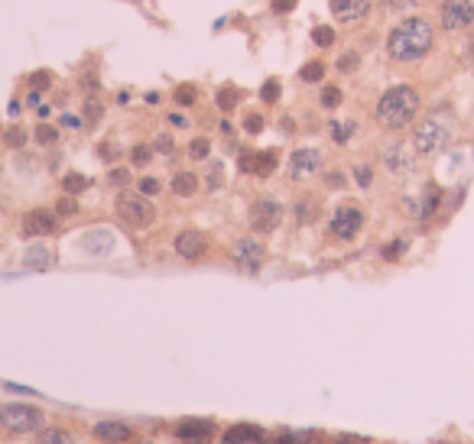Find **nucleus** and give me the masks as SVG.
<instances>
[{
  "label": "nucleus",
  "instance_id": "nucleus-1",
  "mask_svg": "<svg viewBox=\"0 0 474 444\" xmlns=\"http://www.w3.org/2000/svg\"><path fill=\"white\" fill-rule=\"evenodd\" d=\"M435 46V26L426 17H403L387 32V52L393 62H419Z\"/></svg>",
  "mask_w": 474,
  "mask_h": 444
},
{
  "label": "nucleus",
  "instance_id": "nucleus-2",
  "mask_svg": "<svg viewBox=\"0 0 474 444\" xmlns=\"http://www.w3.org/2000/svg\"><path fill=\"white\" fill-rule=\"evenodd\" d=\"M419 114V95L413 85H393L387 88L377 101V120L383 130H406Z\"/></svg>",
  "mask_w": 474,
  "mask_h": 444
},
{
  "label": "nucleus",
  "instance_id": "nucleus-3",
  "mask_svg": "<svg viewBox=\"0 0 474 444\" xmlns=\"http://www.w3.org/2000/svg\"><path fill=\"white\" fill-rule=\"evenodd\" d=\"M452 139H455L452 117L435 110V114H429L426 120H419V127L413 133V149H416L419 156H435V153H442Z\"/></svg>",
  "mask_w": 474,
  "mask_h": 444
},
{
  "label": "nucleus",
  "instance_id": "nucleus-4",
  "mask_svg": "<svg viewBox=\"0 0 474 444\" xmlns=\"http://www.w3.org/2000/svg\"><path fill=\"white\" fill-rule=\"evenodd\" d=\"M117 214L120 221L130 224V227H137V231H146L153 221H156V208H153V201L140 191H120L117 195Z\"/></svg>",
  "mask_w": 474,
  "mask_h": 444
},
{
  "label": "nucleus",
  "instance_id": "nucleus-5",
  "mask_svg": "<svg viewBox=\"0 0 474 444\" xmlns=\"http://www.w3.org/2000/svg\"><path fill=\"white\" fill-rule=\"evenodd\" d=\"M0 425L7 428V432H39L43 428V412L36 409V405H20V402H10V405H3L0 409Z\"/></svg>",
  "mask_w": 474,
  "mask_h": 444
},
{
  "label": "nucleus",
  "instance_id": "nucleus-6",
  "mask_svg": "<svg viewBox=\"0 0 474 444\" xmlns=\"http://www.w3.org/2000/svg\"><path fill=\"white\" fill-rule=\"evenodd\" d=\"M439 23L445 32H462L474 23V0H442L439 3Z\"/></svg>",
  "mask_w": 474,
  "mask_h": 444
},
{
  "label": "nucleus",
  "instance_id": "nucleus-7",
  "mask_svg": "<svg viewBox=\"0 0 474 444\" xmlns=\"http://www.w3.org/2000/svg\"><path fill=\"white\" fill-rule=\"evenodd\" d=\"M416 149L406 146V143H390V146H383V166H387L390 175H397V179H406V175H413V169H416Z\"/></svg>",
  "mask_w": 474,
  "mask_h": 444
},
{
  "label": "nucleus",
  "instance_id": "nucleus-8",
  "mask_svg": "<svg viewBox=\"0 0 474 444\" xmlns=\"http://www.w3.org/2000/svg\"><path fill=\"white\" fill-rule=\"evenodd\" d=\"M283 221V208L276 204L273 198H257L254 201V208H250V227L260 233H269L276 231Z\"/></svg>",
  "mask_w": 474,
  "mask_h": 444
},
{
  "label": "nucleus",
  "instance_id": "nucleus-9",
  "mask_svg": "<svg viewBox=\"0 0 474 444\" xmlns=\"http://www.w3.org/2000/svg\"><path fill=\"white\" fill-rule=\"evenodd\" d=\"M361 227H364V211L354 208V204H341V208L332 214V233L334 237H341V240L357 237Z\"/></svg>",
  "mask_w": 474,
  "mask_h": 444
},
{
  "label": "nucleus",
  "instance_id": "nucleus-10",
  "mask_svg": "<svg viewBox=\"0 0 474 444\" xmlns=\"http://www.w3.org/2000/svg\"><path fill=\"white\" fill-rule=\"evenodd\" d=\"M59 231V214L46 211V208H36L23 218V233L26 237H49V233Z\"/></svg>",
  "mask_w": 474,
  "mask_h": 444
},
{
  "label": "nucleus",
  "instance_id": "nucleus-11",
  "mask_svg": "<svg viewBox=\"0 0 474 444\" xmlns=\"http://www.w3.org/2000/svg\"><path fill=\"white\" fill-rule=\"evenodd\" d=\"M173 247H176V253L185 256V260H198V256L208 253V237L202 231H182L173 240Z\"/></svg>",
  "mask_w": 474,
  "mask_h": 444
},
{
  "label": "nucleus",
  "instance_id": "nucleus-12",
  "mask_svg": "<svg viewBox=\"0 0 474 444\" xmlns=\"http://www.w3.org/2000/svg\"><path fill=\"white\" fill-rule=\"evenodd\" d=\"M322 166V153L319 149H296L290 156V172L292 179H309V175H315V169Z\"/></svg>",
  "mask_w": 474,
  "mask_h": 444
},
{
  "label": "nucleus",
  "instance_id": "nucleus-13",
  "mask_svg": "<svg viewBox=\"0 0 474 444\" xmlns=\"http://www.w3.org/2000/svg\"><path fill=\"white\" fill-rule=\"evenodd\" d=\"M332 3V13L341 23H357L370 10V0H328Z\"/></svg>",
  "mask_w": 474,
  "mask_h": 444
},
{
  "label": "nucleus",
  "instance_id": "nucleus-14",
  "mask_svg": "<svg viewBox=\"0 0 474 444\" xmlns=\"http://www.w3.org/2000/svg\"><path fill=\"white\" fill-rule=\"evenodd\" d=\"M234 260H237V263H244L247 269H257L260 260H263V247H260L257 240L244 237V240H237V244H234Z\"/></svg>",
  "mask_w": 474,
  "mask_h": 444
},
{
  "label": "nucleus",
  "instance_id": "nucleus-15",
  "mask_svg": "<svg viewBox=\"0 0 474 444\" xmlns=\"http://www.w3.org/2000/svg\"><path fill=\"white\" fill-rule=\"evenodd\" d=\"M111 247H114V233L111 231H91L82 237V250L91 256H101V253H111Z\"/></svg>",
  "mask_w": 474,
  "mask_h": 444
},
{
  "label": "nucleus",
  "instance_id": "nucleus-16",
  "mask_svg": "<svg viewBox=\"0 0 474 444\" xmlns=\"http://www.w3.org/2000/svg\"><path fill=\"white\" fill-rule=\"evenodd\" d=\"M221 444H263V432L257 425H234L231 432H225Z\"/></svg>",
  "mask_w": 474,
  "mask_h": 444
},
{
  "label": "nucleus",
  "instance_id": "nucleus-17",
  "mask_svg": "<svg viewBox=\"0 0 474 444\" xmlns=\"http://www.w3.org/2000/svg\"><path fill=\"white\" fill-rule=\"evenodd\" d=\"M95 434L101 441H130V438H133V428L124 422H97Z\"/></svg>",
  "mask_w": 474,
  "mask_h": 444
},
{
  "label": "nucleus",
  "instance_id": "nucleus-18",
  "mask_svg": "<svg viewBox=\"0 0 474 444\" xmlns=\"http://www.w3.org/2000/svg\"><path fill=\"white\" fill-rule=\"evenodd\" d=\"M211 432H215V425L208 418H185V422L176 425L179 438H211Z\"/></svg>",
  "mask_w": 474,
  "mask_h": 444
},
{
  "label": "nucleus",
  "instance_id": "nucleus-19",
  "mask_svg": "<svg viewBox=\"0 0 474 444\" xmlns=\"http://www.w3.org/2000/svg\"><path fill=\"white\" fill-rule=\"evenodd\" d=\"M23 263L30 266V269H49V266H55V253L43 244H32L26 250V256H23Z\"/></svg>",
  "mask_w": 474,
  "mask_h": 444
},
{
  "label": "nucleus",
  "instance_id": "nucleus-20",
  "mask_svg": "<svg viewBox=\"0 0 474 444\" xmlns=\"http://www.w3.org/2000/svg\"><path fill=\"white\" fill-rule=\"evenodd\" d=\"M173 191L179 198H192L195 191H198V175L195 172H176L173 175Z\"/></svg>",
  "mask_w": 474,
  "mask_h": 444
},
{
  "label": "nucleus",
  "instance_id": "nucleus-21",
  "mask_svg": "<svg viewBox=\"0 0 474 444\" xmlns=\"http://www.w3.org/2000/svg\"><path fill=\"white\" fill-rule=\"evenodd\" d=\"M276 166H280V156H276V149H267V153H257L254 156V175H273L276 172Z\"/></svg>",
  "mask_w": 474,
  "mask_h": 444
},
{
  "label": "nucleus",
  "instance_id": "nucleus-22",
  "mask_svg": "<svg viewBox=\"0 0 474 444\" xmlns=\"http://www.w3.org/2000/svg\"><path fill=\"white\" fill-rule=\"evenodd\" d=\"M422 204H419V218H432L435 214V208H439V201H442V191H439V185H426V191H422Z\"/></svg>",
  "mask_w": 474,
  "mask_h": 444
},
{
  "label": "nucleus",
  "instance_id": "nucleus-23",
  "mask_svg": "<svg viewBox=\"0 0 474 444\" xmlns=\"http://www.w3.org/2000/svg\"><path fill=\"white\" fill-rule=\"evenodd\" d=\"M237 101H240V88H234V85L218 88V107H221V110H234Z\"/></svg>",
  "mask_w": 474,
  "mask_h": 444
},
{
  "label": "nucleus",
  "instance_id": "nucleus-24",
  "mask_svg": "<svg viewBox=\"0 0 474 444\" xmlns=\"http://www.w3.org/2000/svg\"><path fill=\"white\" fill-rule=\"evenodd\" d=\"M173 101L179 107H192L195 101H198V88H195V85H176Z\"/></svg>",
  "mask_w": 474,
  "mask_h": 444
},
{
  "label": "nucleus",
  "instance_id": "nucleus-25",
  "mask_svg": "<svg viewBox=\"0 0 474 444\" xmlns=\"http://www.w3.org/2000/svg\"><path fill=\"white\" fill-rule=\"evenodd\" d=\"M32 139H36L39 146H53V143H59V130H55L53 124H39V127L32 130Z\"/></svg>",
  "mask_w": 474,
  "mask_h": 444
},
{
  "label": "nucleus",
  "instance_id": "nucleus-26",
  "mask_svg": "<svg viewBox=\"0 0 474 444\" xmlns=\"http://www.w3.org/2000/svg\"><path fill=\"white\" fill-rule=\"evenodd\" d=\"M62 189H65V195H82V191L88 189V179L85 175H78V172H68L62 179Z\"/></svg>",
  "mask_w": 474,
  "mask_h": 444
},
{
  "label": "nucleus",
  "instance_id": "nucleus-27",
  "mask_svg": "<svg viewBox=\"0 0 474 444\" xmlns=\"http://www.w3.org/2000/svg\"><path fill=\"white\" fill-rule=\"evenodd\" d=\"M299 78H302V81H309V85H312V81H322V78H325V65L322 62H305L299 68Z\"/></svg>",
  "mask_w": 474,
  "mask_h": 444
},
{
  "label": "nucleus",
  "instance_id": "nucleus-28",
  "mask_svg": "<svg viewBox=\"0 0 474 444\" xmlns=\"http://www.w3.org/2000/svg\"><path fill=\"white\" fill-rule=\"evenodd\" d=\"M280 78H267V81H263V85H260V97H263V101H267V104H276V101H280Z\"/></svg>",
  "mask_w": 474,
  "mask_h": 444
},
{
  "label": "nucleus",
  "instance_id": "nucleus-29",
  "mask_svg": "<svg viewBox=\"0 0 474 444\" xmlns=\"http://www.w3.org/2000/svg\"><path fill=\"white\" fill-rule=\"evenodd\" d=\"M357 68H361V55H357L354 49H348V52L338 55V72L351 75V72H357Z\"/></svg>",
  "mask_w": 474,
  "mask_h": 444
},
{
  "label": "nucleus",
  "instance_id": "nucleus-30",
  "mask_svg": "<svg viewBox=\"0 0 474 444\" xmlns=\"http://www.w3.org/2000/svg\"><path fill=\"white\" fill-rule=\"evenodd\" d=\"M296 214H299L302 224H309V221H315V218H319V204H315L312 198H302L299 208H296Z\"/></svg>",
  "mask_w": 474,
  "mask_h": 444
},
{
  "label": "nucleus",
  "instance_id": "nucleus-31",
  "mask_svg": "<svg viewBox=\"0 0 474 444\" xmlns=\"http://www.w3.org/2000/svg\"><path fill=\"white\" fill-rule=\"evenodd\" d=\"M312 43L322 46V49L334 46V30H332V26H315V30H312Z\"/></svg>",
  "mask_w": 474,
  "mask_h": 444
},
{
  "label": "nucleus",
  "instance_id": "nucleus-32",
  "mask_svg": "<svg viewBox=\"0 0 474 444\" xmlns=\"http://www.w3.org/2000/svg\"><path fill=\"white\" fill-rule=\"evenodd\" d=\"M341 97H345V95H341V88H338V85H325L322 88V107H328V110L341 104Z\"/></svg>",
  "mask_w": 474,
  "mask_h": 444
},
{
  "label": "nucleus",
  "instance_id": "nucleus-33",
  "mask_svg": "<svg viewBox=\"0 0 474 444\" xmlns=\"http://www.w3.org/2000/svg\"><path fill=\"white\" fill-rule=\"evenodd\" d=\"M351 133H354V124H351V120H345V124H338V120H334V124H332V139H334V143H348V139H351Z\"/></svg>",
  "mask_w": 474,
  "mask_h": 444
},
{
  "label": "nucleus",
  "instance_id": "nucleus-34",
  "mask_svg": "<svg viewBox=\"0 0 474 444\" xmlns=\"http://www.w3.org/2000/svg\"><path fill=\"white\" fill-rule=\"evenodd\" d=\"M208 153H211V143H208L205 137H195L192 143H189V156L192 159H208Z\"/></svg>",
  "mask_w": 474,
  "mask_h": 444
},
{
  "label": "nucleus",
  "instance_id": "nucleus-35",
  "mask_svg": "<svg viewBox=\"0 0 474 444\" xmlns=\"http://www.w3.org/2000/svg\"><path fill=\"white\" fill-rule=\"evenodd\" d=\"M150 159H153V149L143 146V143L130 149V162H133V166H150Z\"/></svg>",
  "mask_w": 474,
  "mask_h": 444
},
{
  "label": "nucleus",
  "instance_id": "nucleus-36",
  "mask_svg": "<svg viewBox=\"0 0 474 444\" xmlns=\"http://www.w3.org/2000/svg\"><path fill=\"white\" fill-rule=\"evenodd\" d=\"M3 139H7V146L20 149V146H23V143H26V139H30V137H26V130H23V127H10V130H7V133H3Z\"/></svg>",
  "mask_w": 474,
  "mask_h": 444
},
{
  "label": "nucleus",
  "instance_id": "nucleus-37",
  "mask_svg": "<svg viewBox=\"0 0 474 444\" xmlns=\"http://www.w3.org/2000/svg\"><path fill=\"white\" fill-rule=\"evenodd\" d=\"M354 179L361 189H370V185H374V169H370V166H354Z\"/></svg>",
  "mask_w": 474,
  "mask_h": 444
},
{
  "label": "nucleus",
  "instance_id": "nucleus-38",
  "mask_svg": "<svg viewBox=\"0 0 474 444\" xmlns=\"http://www.w3.org/2000/svg\"><path fill=\"white\" fill-rule=\"evenodd\" d=\"M49 85H53L49 72H32V75H30V88H32V91H46Z\"/></svg>",
  "mask_w": 474,
  "mask_h": 444
},
{
  "label": "nucleus",
  "instance_id": "nucleus-39",
  "mask_svg": "<svg viewBox=\"0 0 474 444\" xmlns=\"http://www.w3.org/2000/svg\"><path fill=\"white\" fill-rule=\"evenodd\" d=\"M276 444H312V434L309 432H290V434H283Z\"/></svg>",
  "mask_w": 474,
  "mask_h": 444
},
{
  "label": "nucleus",
  "instance_id": "nucleus-40",
  "mask_svg": "<svg viewBox=\"0 0 474 444\" xmlns=\"http://www.w3.org/2000/svg\"><path fill=\"white\" fill-rule=\"evenodd\" d=\"M137 191L150 198V195H160V191H162V185H160V179H140V185H137Z\"/></svg>",
  "mask_w": 474,
  "mask_h": 444
},
{
  "label": "nucleus",
  "instance_id": "nucleus-41",
  "mask_svg": "<svg viewBox=\"0 0 474 444\" xmlns=\"http://www.w3.org/2000/svg\"><path fill=\"white\" fill-rule=\"evenodd\" d=\"M403 250H406V240H393V244L383 247V260H399Z\"/></svg>",
  "mask_w": 474,
  "mask_h": 444
},
{
  "label": "nucleus",
  "instance_id": "nucleus-42",
  "mask_svg": "<svg viewBox=\"0 0 474 444\" xmlns=\"http://www.w3.org/2000/svg\"><path fill=\"white\" fill-rule=\"evenodd\" d=\"M153 149H160V153H166V156H169V153L176 149V143H173V137H169V133H160V137L153 139Z\"/></svg>",
  "mask_w": 474,
  "mask_h": 444
},
{
  "label": "nucleus",
  "instance_id": "nucleus-43",
  "mask_svg": "<svg viewBox=\"0 0 474 444\" xmlns=\"http://www.w3.org/2000/svg\"><path fill=\"white\" fill-rule=\"evenodd\" d=\"M43 444H75V438H72V434H65V432H46Z\"/></svg>",
  "mask_w": 474,
  "mask_h": 444
},
{
  "label": "nucleus",
  "instance_id": "nucleus-44",
  "mask_svg": "<svg viewBox=\"0 0 474 444\" xmlns=\"http://www.w3.org/2000/svg\"><path fill=\"white\" fill-rule=\"evenodd\" d=\"M244 130H247L250 137H257L260 130H263V117H260V114H247V120H244Z\"/></svg>",
  "mask_w": 474,
  "mask_h": 444
},
{
  "label": "nucleus",
  "instance_id": "nucleus-45",
  "mask_svg": "<svg viewBox=\"0 0 474 444\" xmlns=\"http://www.w3.org/2000/svg\"><path fill=\"white\" fill-rule=\"evenodd\" d=\"M78 204L72 201V195H65V198H59V204H55V214H75Z\"/></svg>",
  "mask_w": 474,
  "mask_h": 444
},
{
  "label": "nucleus",
  "instance_id": "nucleus-46",
  "mask_svg": "<svg viewBox=\"0 0 474 444\" xmlns=\"http://www.w3.org/2000/svg\"><path fill=\"white\" fill-rule=\"evenodd\" d=\"M205 185L208 189H221V166H211V169H208V175H205Z\"/></svg>",
  "mask_w": 474,
  "mask_h": 444
},
{
  "label": "nucleus",
  "instance_id": "nucleus-47",
  "mask_svg": "<svg viewBox=\"0 0 474 444\" xmlns=\"http://www.w3.org/2000/svg\"><path fill=\"white\" fill-rule=\"evenodd\" d=\"M292 7H296V0H273V3H269V10L276 13V17H283V13H290Z\"/></svg>",
  "mask_w": 474,
  "mask_h": 444
},
{
  "label": "nucleus",
  "instance_id": "nucleus-48",
  "mask_svg": "<svg viewBox=\"0 0 474 444\" xmlns=\"http://www.w3.org/2000/svg\"><path fill=\"white\" fill-rule=\"evenodd\" d=\"M108 182H111V185H127V182H130V172L127 169H111Z\"/></svg>",
  "mask_w": 474,
  "mask_h": 444
},
{
  "label": "nucleus",
  "instance_id": "nucleus-49",
  "mask_svg": "<svg viewBox=\"0 0 474 444\" xmlns=\"http://www.w3.org/2000/svg\"><path fill=\"white\" fill-rule=\"evenodd\" d=\"M345 175H341V172H328V175H325V185H328V189H345Z\"/></svg>",
  "mask_w": 474,
  "mask_h": 444
},
{
  "label": "nucleus",
  "instance_id": "nucleus-50",
  "mask_svg": "<svg viewBox=\"0 0 474 444\" xmlns=\"http://www.w3.org/2000/svg\"><path fill=\"white\" fill-rule=\"evenodd\" d=\"M97 156L108 159V162H114V159L120 156V149L117 146H108V143H101V146H97Z\"/></svg>",
  "mask_w": 474,
  "mask_h": 444
},
{
  "label": "nucleus",
  "instance_id": "nucleus-51",
  "mask_svg": "<svg viewBox=\"0 0 474 444\" xmlns=\"http://www.w3.org/2000/svg\"><path fill=\"white\" fill-rule=\"evenodd\" d=\"M383 3H387L390 10H410V7H416L419 0H383Z\"/></svg>",
  "mask_w": 474,
  "mask_h": 444
},
{
  "label": "nucleus",
  "instance_id": "nucleus-52",
  "mask_svg": "<svg viewBox=\"0 0 474 444\" xmlns=\"http://www.w3.org/2000/svg\"><path fill=\"white\" fill-rule=\"evenodd\" d=\"M237 169H240V172H254V153H244V156L237 159Z\"/></svg>",
  "mask_w": 474,
  "mask_h": 444
},
{
  "label": "nucleus",
  "instance_id": "nucleus-53",
  "mask_svg": "<svg viewBox=\"0 0 474 444\" xmlns=\"http://www.w3.org/2000/svg\"><path fill=\"white\" fill-rule=\"evenodd\" d=\"M334 444H367V438H357V434H341V438H334Z\"/></svg>",
  "mask_w": 474,
  "mask_h": 444
},
{
  "label": "nucleus",
  "instance_id": "nucleus-54",
  "mask_svg": "<svg viewBox=\"0 0 474 444\" xmlns=\"http://www.w3.org/2000/svg\"><path fill=\"white\" fill-rule=\"evenodd\" d=\"M85 114H88V124H95L97 117H101V107L95 104V101H88V107H85Z\"/></svg>",
  "mask_w": 474,
  "mask_h": 444
},
{
  "label": "nucleus",
  "instance_id": "nucleus-55",
  "mask_svg": "<svg viewBox=\"0 0 474 444\" xmlns=\"http://www.w3.org/2000/svg\"><path fill=\"white\" fill-rule=\"evenodd\" d=\"M169 124H173V127H189V120H185L182 114H169Z\"/></svg>",
  "mask_w": 474,
  "mask_h": 444
},
{
  "label": "nucleus",
  "instance_id": "nucleus-56",
  "mask_svg": "<svg viewBox=\"0 0 474 444\" xmlns=\"http://www.w3.org/2000/svg\"><path fill=\"white\" fill-rule=\"evenodd\" d=\"M182 441H185V444H205L208 438H182Z\"/></svg>",
  "mask_w": 474,
  "mask_h": 444
},
{
  "label": "nucleus",
  "instance_id": "nucleus-57",
  "mask_svg": "<svg viewBox=\"0 0 474 444\" xmlns=\"http://www.w3.org/2000/svg\"><path fill=\"white\" fill-rule=\"evenodd\" d=\"M471 59H474V46H471Z\"/></svg>",
  "mask_w": 474,
  "mask_h": 444
}]
</instances>
